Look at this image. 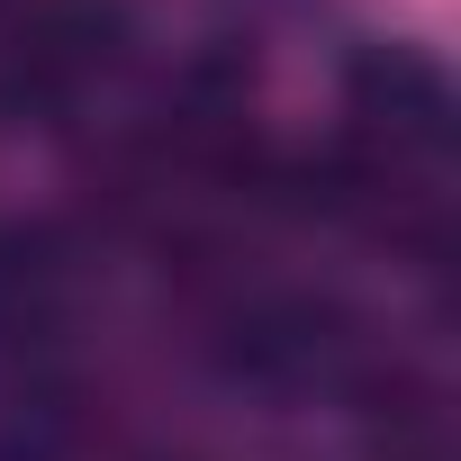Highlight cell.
<instances>
[{
    "instance_id": "6da1fadb",
    "label": "cell",
    "mask_w": 461,
    "mask_h": 461,
    "mask_svg": "<svg viewBox=\"0 0 461 461\" xmlns=\"http://www.w3.org/2000/svg\"><path fill=\"white\" fill-rule=\"evenodd\" d=\"M118 55H127L118 0H19L10 28H0V91L28 100V109H64Z\"/></svg>"
},
{
    "instance_id": "7a4b0ae2",
    "label": "cell",
    "mask_w": 461,
    "mask_h": 461,
    "mask_svg": "<svg viewBox=\"0 0 461 461\" xmlns=\"http://www.w3.org/2000/svg\"><path fill=\"white\" fill-rule=\"evenodd\" d=\"M73 290V245L55 226L0 217V335H37Z\"/></svg>"
},
{
    "instance_id": "3957f363",
    "label": "cell",
    "mask_w": 461,
    "mask_h": 461,
    "mask_svg": "<svg viewBox=\"0 0 461 461\" xmlns=\"http://www.w3.org/2000/svg\"><path fill=\"white\" fill-rule=\"evenodd\" d=\"M0 461H73V425L55 416V398H28L0 416Z\"/></svg>"
}]
</instances>
